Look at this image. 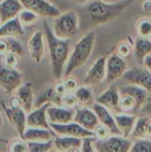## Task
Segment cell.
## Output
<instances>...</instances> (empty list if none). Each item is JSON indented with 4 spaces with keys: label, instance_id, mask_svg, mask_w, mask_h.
Instances as JSON below:
<instances>
[{
    "label": "cell",
    "instance_id": "obj_17",
    "mask_svg": "<svg viewBox=\"0 0 151 152\" xmlns=\"http://www.w3.org/2000/svg\"><path fill=\"white\" fill-rule=\"evenodd\" d=\"M96 102L108 110H113L117 113L122 112L120 109V94L118 90L115 86H110L107 91L101 94L96 99Z\"/></svg>",
    "mask_w": 151,
    "mask_h": 152
},
{
    "label": "cell",
    "instance_id": "obj_39",
    "mask_svg": "<svg viewBox=\"0 0 151 152\" xmlns=\"http://www.w3.org/2000/svg\"><path fill=\"white\" fill-rule=\"evenodd\" d=\"M132 52V48H131V45L130 44H127V43H120L117 47V53L121 56L122 58H126L130 55Z\"/></svg>",
    "mask_w": 151,
    "mask_h": 152
},
{
    "label": "cell",
    "instance_id": "obj_7",
    "mask_svg": "<svg viewBox=\"0 0 151 152\" xmlns=\"http://www.w3.org/2000/svg\"><path fill=\"white\" fill-rule=\"evenodd\" d=\"M1 105L10 125L14 128L18 136L22 138L28 127L27 112L20 106H16V107H12L10 105L7 106L4 104V102H1Z\"/></svg>",
    "mask_w": 151,
    "mask_h": 152
},
{
    "label": "cell",
    "instance_id": "obj_32",
    "mask_svg": "<svg viewBox=\"0 0 151 152\" xmlns=\"http://www.w3.org/2000/svg\"><path fill=\"white\" fill-rule=\"evenodd\" d=\"M120 109L123 111H132L138 110L137 102L133 97L128 94H120Z\"/></svg>",
    "mask_w": 151,
    "mask_h": 152
},
{
    "label": "cell",
    "instance_id": "obj_48",
    "mask_svg": "<svg viewBox=\"0 0 151 152\" xmlns=\"http://www.w3.org/2000/svg\"><path fill=\"white\" fill-rule=\"evenodd\" d=\"M3 1H4V0H0V3H1V2H3Z\"/></svg>",
    "mask_w": 151,
    "mask_h": 152
},
{
    "label": "cell",
    "instance_id": "obj_8",
    "mask_svg": "<svg viewBox=\"0 0 151 152\" xmlns=\"http://www.w3.org/2000/svg\"><path fill=\"white\" fill-rule=\"evenodd\" d=\"M24 9L29 10L38 16L56 18L61 12L53 4L46 0H20Z\"/></svg>",
    "mask_w": 151,
    "mask_h": 152
},
{
    "label": "cell",
    "instance_id": "obj_19",
    "mask_svg": "<svg viewBox=\"0 0 151 152\" xmlns=\"http://www.w3.org/2000/svg\"><path fill=\"white\" fill-rule=\"evenodd\" d=\"M24 9L20 0H4L0 3V21L1 24L17 17Z\"/></svg>",
    "mask_w": 151,
    "mask_h": 152
},
{
    "label": "cell",
    "instance_id": "obj_36",
    "mask_svg": "<svg viewBox=\"0 0 151 152\" xmlns=\"http://www.w3.org/2000/svg\"><path fill=\"white\" fill-rule=\"evenodd\" d=\"M20 57H18L16 54L8 52L4 56H2V63L9 68H16L18 65V60Z\"/></svg>",
    "mask_w": 151,
    "mask_h": 152
},
{
    "label": "cell",
    "instance_id": "obj_9",
    "mask_svg": "<svg viewBox=\"0 0 151 152\" xmlns=\"http://www.w3.org/2000/svg\"><path fill=\"white\" fill-rule=\"evenodd\" d=\"M51 129L54 132L56 135L60 136H73L78 138H85L88 136H94L93 132L84 128L79 124L72 121L68 124H51Z\"/></svg>",
    "mask_w": 151,
    "mask_h": 152
},
{
    "label": "cell",
    "instance_id": "obj_49",
    "mask_svg": "<svg viewBox=\"0 0 151 152\" xmlns=\"http://www.w3.org/2000/svg\"><path fill=\"white\" fill-rule=\"evenodd\" d=\"M0 25H1V21H0Z\"/></svg>",
    "mask_w": 151,
    "mask_h": 152
},
{
    "label": "cell",
    "instance_id": "obj_16",
    "mask_svg": "<svg viewBox=\"0 0 151 152\" xmlns=\"http://www.w3.org/2000/svg\"><path fill=\"white\" fill-rule=\"evenodd\" d=\"M43 31H36L28 41V50L30 58L36 63L42 61L44 53V41Z\"/></svg>",
    "mask_w": 151,
    "mask_h": 152
},
{
    "label": "cell",
    "instance_id": "obj_41",
    "mask_svg": "<svg viewBox=\"0 0 151 152\" xmlns=\"http://www.w3.org/2000/svg\"><path fill=\"white\" fill-rule=\"evenodd\" d=\"M8 44L6 38L0 37V56H4L6 53H8Z\"/></svg>",
    "mask_w": 151,
    "mask_h": 152
},
{
    "label": "cell",
    "instance_id": "obj_34",
    "mask_svg": "<svg viewBox=\"0 0 151 152\" xmlns=\"http://www.w3.org/2000/svg\"><path fill=\"white\" fill-rule=\"evenodd\" d=\"M6 41L8 44L9 52L16 54L20 58L24 55V49H23L21 44L16 39V37H7Z\"/></svg>",
    "mask_w": 151,
    "mask_h": 152
},
{
    "label": "cell",
    "instance_id": "obj_40",
    "mask_svg": "<svg viewBox=\"0 0 151 152\" xmlns=\"http://www.w3.org/2000/svg\"><path fill=\"white\" fill-rule=\"evenodd\" d=\"M62 103H64L67 108L72 109L77 103V100L75 95H65L62 97Z\"/></svg>",
    "mask_w": 151,
    "mask_h": 152
},
{
    "label": "cell",
    "instance_id": "obj_15",
    "mask_svg": "<svg viewBox=\"0 0 151 152\" xmlns=\"http://www.w3.org/2000/svg\"><path fill=\"white\" fill-rule=\"evenodd\" d=\"M73 121L92 132L100 124L99 118L94 110L89 109L88 107L82 106L81 108H77V110H75V116Z\"/></svg>",
    "mask_w": 151,
    "mask_h": 152
},
{
    "label": "cell",
    "instance_id": "obj_6",
    "mask_svg": "<svg viewBox=\"0 0 151 152\" xmlns=\"http://www.w3.org/2000/svg\"><path fill=\"white\" fill-rule=\"evenodd\" d=\"M22 75L16 68H9L0 61V88L12 95L21 86Z\"/></svg>",
    "mask_w": 151,
    "mask_h": 152
},
{
    "label": "cell",
    "instance_id": "obj_29",
    "mask_svg": "<svg viewBox=\"0 0 151 152\" xmlns=\"http://www.w3.org/2000/svg\"><path fill=\"white\" fill-rule=\"evenodd\" d=\"M20 24L26 28L35 25L38 20V15L29 10L23 9L18 15Z\"/></svg>",
    "mask_w": 151,
    "mask_h": 152
},
{
    "label": "cell",
    "instance_id": "obj_26",
    "mask_svg": "<svg viewBox=\"0 0 151 152\" xmlns=\"http://www.w3.org/2000/svg\"><path fill=\"white\" fill-rule=\"evenodd\" d=\"M133 54L139 64H143L145 58L151 54V40L148 37H140L134 45Z\"/></svg>",
    "mask_w": 151,
    "mask_h": 152
},
{
    "label": "cell",
    "instance_id": "obj_10",
    "mask_svg": "<svg viewBox=\"0 0 151 152\" xmlns=\"http://www.w3.org/2000/svg\"><path fill=\"white\" fill-rule=\"evenodd\" d=\"M122 77L128 81L129 84L139 86L151 94V72L147 68H133L126 69Z\"/></svg>",
    "mask_w": 151,
    "mask_h": 152
},
{
    "label": "cell",
    "instance_id": "obj_35",
    "mask_svg": "<svg viewBox=\"0 0 151 152\" xmlns=\"http://www.w3.org/2000/svg\"><path fill=\"white\" fill-rule=\"evenodd\" d=\"M8 151H28V143L25 140L20 137L19 140H15L11 142V144L8 146Z\"/></svg>",
    "mask_w": 151,
    "mask_h": 152
},
{
    "label": "cell",
    "instance_id": "obj_33",
    "mask_svg": "<svg viewBox=\"0 0 151 152\" xmlns=\"http://www.w3.org/2000/svg\"><path fill=\"white\" fill-rule=\"evenodd\" d=\"M137 33L142 37H151V20L144 19L138 22L136 26Z\"/></svg>",
    "mask_w": 151,
    "mask_h": 152
},
{
    "label": "cell",
    "instance_id": "obj_31",
    "mask_svg": "<svg viewBox=\"0 0 151 152\" xmlns=\"http://www.w3.org/2000/svg\"><path fill=\"white\" fill-rule=\"evenodd\" d=\"M132 152H151V138H140L133 143Z\"/></svg>",
    "mask_w": 151,
    "mask_h": 152
},
{
    "label": "cell",
    "instance_id": "obj_24",
    "mask_svg": "<svg viewBox=\"0 0 151 152\" xmlns=\"http://www.w3.org/2000/svg\"><path fill=\"white\" fill-rule=\"evenodd\" d=\"M119 94H128L134 98L137 102V107L140 109L146 102L147 99V91L134 84H129L118 89Z\"/></svg>",
    "mask_w": 151,
    "mask_h": 152
},
{
    "label": "cell",
    "instance_id": "obj_21",
    "mask_svg": "<svg viewBox=\"0 0 151 152\" xmlns=\"http://www.w3.org/2000/svg\"><path fill=\"white\" fill-rule=\"evenodd\" d=\"M82 139L73 136H55L53 147L60 151H79L82 147Z\"/></svg>",
    "mask_w": 151,
    "mask_h": 152
},
{
    "label": "cell",
    "instance_id": "obj_5",
    "mask_svg": "<svg viewBox=\"0 0 151 152\" xmlns=\"http://www.w3.org/2000/svg\"><path fill=\"white\" fill-rule=\"evenodd\" d=\"M133 142L128 137L117 134H111L102 140L96 139L94 142L95 151L100 152H127L130 151Z\"/></svg>",
    "mask_w": 151,
    "mask_h": 152
},
{
    "label": "cell",
    "instance_id": "obj_25",
    "mask_svg": "<svg viewBox=\"0 0 151 152\" xmlns=\"http://www.w3.org/2000/svg\"><path fill=\"white\" fill-rule=\"evenodd\" d=\"M116 123L117 127L122 133V135L125 137L131 136L133 128L135 126L137 118L135 116L127 115V114H119L115 117Z\"/></svg>",
    "mask_w": 151,
    "mask_h": 152
},
{
    "label": "cell",
    "instance_id": "obj_27",
    "mask_svg": "<svg viewBox=\"0 0 151 152\" xmlns=\"http://www.w3.org/2000/svg\"><path fill=\"white\" fill-rule=\"evenodd\" d=\"M131 137L135 139L151 138V119L147 117L137 118L135 126L131 134Z\"/></svg>",
    "mask_w": 151,
    "mask_h": 152
},
{
    "label": "cell",
    "instance_id": "obj_37",
    "mask_svg": "<svg viewBox=\"0 0 151 152\" xmlns=\"http://www.w3.org/2000/svg\"><path fill=\"white\" fill-rule=\"evenodd\" d=\"M96 140L95 136H88L82 139V147L81 151L83 152H93L95 151L94 142Z\"/></svg>",
    "mask_w": 151,
    "mask_h": 152
},
{
    "label": "cell",
    "instance_id": "obj_28",
    "mask_svg": "<svg viewBox=\"0 0 151 152\" xmlns=\"http://www.w3.org/2000/svg\"><path fill=\"white\" fill-rule=\"evenodd\" d=\"M77 103L82 107H89L93 105V96L92 92L85 86L77 87L75 93Z\"/></svg>",
    "mask_w": 151,
    "mask_h": 152
},
{
    "label": "cell",
    "instance_id": "obj_20",
    "mask_svg": "<svg viewBox=\"0 0 151 152\" xmlns=\"http://www.w3.org/2000/svg\"><path fill=\"white\" fill-rule=\"evenodd\" d=\"M15 96L19 101L20 107H21L27 112V114L33 110L35 100H34L31 83H26L21 85L17 89V94Z\"/></svg>",
    "mask_w": 151,
    "mask_h": 152
},
{
    "label": "cell",
    "instance_id": "obj_46",
    "mask_svg": "<svg viewBox=\"0 0 151 152\" xmlns=\"http://www.w3.org/2000/svg\"><path fill=\"white\" fill-rule=\"evenodd\" d=\"M70 1L76 3V4H85V3L89 2V0H70Z\"/></svg>",
    "mask_w": 151,
    "mask_h": 152
},
{
    "label": "cell",
    "instance_id": "obj_38",
    "mask_svg": "<svg viewBox=\"0 0 151 152\" xmlns=\"http://www.w3.org/2000/svg\"><path fill=\"white\" fill-rule=\"evenodd\" d=\"M93 132L94 136L96 137V139H100V140L105 139V138L109 137V134H111L109 128L106 127L104 125H102L101 123L94 128V130Z\"/></svg>",
    "mask_w": 151,
    "mask_h": 152
},
{
    "label": "cell",
    "instance_id": "obj_43",
    "mask_svg": "<svg viewBox=\"0 0 151 152\" xmlns=\"http://www.w3.org/2000/svg\"><path fill=\"white\" fill-rule=\"evenodd\" d=\"M142 10L146 14L151 13V0H147L142 4Z\"/></svg>",
    "mask_w": 151,
    "mask_h": 152
},
{
    "label": "cell",
    "instance_id": "obj_45",
    "mask_svg": "<svg viewBox=\"0 0 151 152\" xmlns=\"http://www.w3.org/2000/svg\"><path fill=\"white\" fill-rule=\"evenodd\" d=\"M2 126H3V119H2V116H1V114H0V130H1V128H2ZM0 142H7V141L4 140V139H3L1 136H0Z\"/></svg>",
    "mask_w": 151,
    "mask_h": 152
},
{
    "label": "cell",
    "instance_id": "obj_44",
    "mask_svg": "<svg viewBox=\"0 0 151 152\" xmlns=\"http://www.w3.org/2000/svg\"><path fill=\"white\" fill-rule=\"evenodd\" d=\"M143 64H144V66H145V67H146V68L151 72V54L148 55V56L145 58Z\"/></svg>",
    "mask_w": 151,
    "mask_h": 152
},
{
    "label": "cell",
    "instance_id": "obj_14",
    "mask_svg": "<svg viewBox=\"0 0 151 152\" xmlns=\"http://www.w3.org/2000/svg\"><path fill=\"white\" fill-rule=\"evenodd\" d=\"M51 103H45L38 108L33 109L27 114L28 127H37L51 129L50 123L47 118V109Z\"/></svg>",
    "mask_w": 151,
    "mask_h": 152
},
{
    "label": "cell",
    "instance_id": "obj_30",
    "mask_svg": "<svg viewBox=\"0 0 151 152\" xmlns=\"http://www.w3.org/2000/svg\"><path fill=\"white\" fill-rule=\"evenodd\" d=\"M28 151L46 152L52 150L53 147V140L47 142H27Z\"/></svg>",
    "mask_w": 151,
    "mask_h": 152
},
{
    "label": "cell",
    "instance_id": "obj_13",
    "mask_svg": "<svg viewBox=\"0 0 151 152\" xmlns=\"http://www.w3.org/2000/svg\"><path fill=\"white\" fill-rule=\"evenodd\" d=\"M75 110L58 105H50L47 109V118L51 124H68L74 120Z\"/></svg>",
    "mask_w": 151,
    "mask_h": 152
},
{
    "label": "cell",
    "instance_id": "obj_23",
    "mask_svg": "<svg viewBox=\"0 0 151 152\" xmlns=\"http://www.w3.org/2000/svg\"><path fill=\"white\" fill-rule=\"evenodd\" d=\"M24 34L23 26L20 24L18 16L0 25V37H18Z\"/></svg>",
    "mask_w": 151,
    "mask_h": 152
},
{
    "label": "cell",
    "instance_id": "obj_22",
    "mask_svg": "<svg viewBox=\"0 0 151 152\" xmlns=\"http://www.w3.org/2000/svg\"><path fill=\"white\" fill-rule=\"evenodd\" d=\"M56 136L52 129L27 127L22 139L26 142H47L53 140Z\"/></svg>",
    "mask_w": 151,
    "mask_h": 152
},
{
    "label": "cell",
    "instance_id": "obj_47",
    "mask_svg": "<svg viewBox=\"0 0 151 152\" xmlns=\"http://www.w3.org/2000/svg\"><path fill=\"white\" fill-rule=\"evenodd\" d=\"M104 1V0H103ZM106 1H115V0H106Z\"/></svg>",
    "mask_w": 151,
    "mask_h": 152
},
{
    "label": "cell",
    "instance_id": "obj_11",
    "mask_svg": "<svg viewBox=\"0 0 151 152\" xmlns=\"http://www.w3.org/2000/svg\"><path fill=\"white\" fill-rule=\"evenodd\" d=\"M106 68V80L109 83H112L123 77L124 73L126 71V63L124 58L116 53L109 55V57L107 59Z\"/></svg>",
    "mask_w": 151,
    "mask_h": 152
},
{
    "label": "cell",
    "instance_id": "obj_42",
    "mask_svg": "<svg viewBox=\"0 0 151 152\" xmlns=\"http://www.w3.org/2000/svg\"><path fill=\"white\" fill-rule=\"evenodd\" d=\"M64 84H65L67 91H72V90H75L76 88H77V81L74 78L67 79L64 82Z\"/></svg>",
    "mask_w": 151,
    "mask_h": 152
},
{
    "label": "cell",
    "instance_id": "obj_4",
    "mask_svg": "<svg viewBox=\"0 0 151 152\" xmlns=\"http://www.w3.org/2000/svg\"><path fill=\"white\" fill-rule=\"evenodd\" d=\"M80 18L77 11L70 10L54 18L53 31L56 37L69 39L79 32Z\"/></svg>",
    "mask_w": 151,
    "mask_h": 152
},
{
    "label": "cell",
    "instance_id": "obj_12",
    "mask_svg": "<svg viewBox=\"0 0 151 152\" xmlns=\"http://www.w3.org/2000/svg\"><path fill=\"white\" fill-rule=\"evenodd\" d=\"M106 63L107 58L105 56L99 57L88 70L84 79V84L85 86H94L101 83L107 75Z\"/></svg>",
    "mask_w": 151,
    "mask_h": 152
},
{
    "label": "cell",
    "instance_id": "obj_3",
    "mask_svg": "<svg viewBox=\"0 0 151 152\" xmlns=\"http://www.w3.org/2000/svg\"><path fill=\"white\" fill-rule=\"evenodd\" d=\"M95 44V32L93 30L86 33L74 46L71 55L68 60V63L64 69L65 77L77 69L81 68L90 58Z\"/></svg>",
    "mask_w": 151,
    "mask_h": 152
},
{
    "label": "cell",
    "instance_id": "obj_2",
    "mask_svg": "<svg viewBox=\"0 0 151 152\" xmlns=\"http://www.w3.org/2000/svg\"><path fill=\"white\" fill-rule=\"evenodd\" d=\"M43 27L50 53L53 76L56 80H60L64 72L66 62L69 60V39H62L56 37L46 20L43 21Z\"/></svg>",
    "mask_w": 151,
    "mask_h": 152
},
{
    "label": "cell",
    "instance_id": "obj_1",
    "mask_svg": "<svg viewBox=\"0 0 151 152\" xmlns=\"http://www.w3.org/2000/svg\"><path fill=\"white\" fill-rule=\"evenodd\" d=\"M133 0H120L117 2H105L95 0L82 7L78 12L80 28H89L118 18L133 4Z\"/></svg>",
    "mask_w": 151,
    "mask_h": 152
},
{
    "label": "cell",
    "instance_id": "obj_18",
    "mask_svg": "<svg viewBox=\"0 0 151 152\" xmlns=\"http://www.w3.org/2000/svg\"><path fill=\"white\" fill-rule=\"evenodd\" d=\"M93 110L96 113L100 123L104 125L106 127H108L111 134L122 135L121 131L117 127L115 118H113L111 116V114L109 113V111L107 108H105L104 106L96 102L93 105Z\"/></svg>",
    "mask_w": 151,
    "mask_h": 152
}]
</instances>
